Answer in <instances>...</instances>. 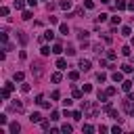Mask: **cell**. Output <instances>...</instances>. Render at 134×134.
<instances>
[{"instance_id": "obj_11", "label": "cell", "mask_w": 134, "mask_h": 134, "mask_svg": "<svg viewBox=\"0 0 134 134\" xmlns=\"http://www.w3.org/2000/svg\"><path fill=\"white\" fill-rule=\"evenodd\" d=\"M50 80H52V82H54V84H59V82H61V80H63V75H61V69H59V71H54V73H52V75H50Z\"/></svg>"}, {"instance_id": "obj_26", "label": "cell", "mask_w": 134, "mask_h": 134, "mask_svg": "<svg viewBox=\"0 0 134 134\" xmlns=\"http://www.w3.org/2000/svg\"><path fill=\"white\" fill-rule=\"evenodd\" d=\"M82 132L90 134V132H94V126H90V124H84V126H82Z\"/></svg>"}, {"instance_id": "obj_41", "label": "cell", "mask_w": 134, "mask_h": 134, "mask_svg": "<svg viewBox=\"0 0 134 134\" xmlns=\"http://www.w3.org/2000/svg\"><path fill=\"white\" fill-rule=\"evenodd\" d=\"M111 23H113V25H119V23H121V17H111Z\"/></svg>"}, {"instance_id": "obj_58", "label": "cell", "mask_w": 134, "mask_h": 134, "mask_svg": "<svg viewBox=\"0 0 134 134\" xmlns=\"http://www.w3.org/2000/svg\"><path fill=\"white\" fill-rule=\"evenodd\" d=\"M100 2H103V4H109V2H111V0H100Z\"/></svg>"}, {"instance_id": "obj_57", "label": "cell", "mask_w": 134, "mask_h": 134, "mask_svg": "<svg viewBox=\"0 0 134 134\" xmlns=\"http://www.w3.org/2000/svg\"><path fill=\"white\" fill-rule=\"evenodd\" d=\"M128 113H130V117H134V105H132V109H130Z\"/></svg>"}, {"instance_id": "obj_18", "label": "cell", "mask_w": 134, "mask_h": 134, "mask_svg": "<svg viewBox=\"0 0 134 134\" xmlns=\"http://www.w3.org/2000/svg\"><path fill=\"white\" fill-rule=\"evenodd\" d=\"M17 34H19V42H21V44H27V40H29L27 34H25V31H17Z\"/></svg>"}, {"instance_id": "obj_10", "label": "cell", "mask_w": 134, "mask_h": 134, "mask_svg": "<svg viewBox=\"0 0 134 134\" xmlns=\"http://www.w3.org/2000/svg\"><path fill=\"white\" fill-rule=\"evenodd\" d=\"M44 40H46V42H52V40H54V31H52V29H46V31H44Z\"/></svg>"}, {"instance_id": "obj_30", "label": "cell", "mask_w": 134, "mask_h": 134, "mask_svg": "<svg viewBox=\"0 0 134 134\" xmlns=\"http://www.w3.org/2000/svg\"><path fill=\"white\" fill-rule=\"evenodd\" d=\"M82 115H84V111H73V115H71V119H75V121H80V119H82Z\"/></svg>"}, {"instance_id": "obj_59", "label": "cell", "mask_w": 134, "mask_h": 134, "mask_svg": "<svg viewBox=\"0 0 134 134\" xmlns=\"http://www.w3.org/2000/svg\"><path fill=\"white\" fill-rule=\"evenodd\" d=\"M130 44H132V46H134V38H132V40H130Z\"/></svg>"}, {"instance_id": "obj_2", "label": "cell", "mask_w": 134, "mask_h": 134, "mask_svg": "<svg viewBox=\"0 0 134 134\" xmlns=\"http://www.w3.org/2000/svg\"><path fill=\"white\" fill-rule=\"evenodd\" d=\"M77 67H80V71H90V67H92V63H90L88 59H80V63H77Z\"/></svg>"}, {"instance_id": "obj_1", "label": "cell", "mask_w": 134, "mask_h": 134, "mask_svg": "<svg viewBox=\"0 0 134 134\" xmlns=\"http://www.w3.org/2000/svg\"><path fill=\"white\" fill-rule=\"evenodd\" d=\"M42 67H44L42 63H34V65H31V73H34V77H40V75L44 73V69H42Z\"/></svg>"}, {"instance_id": "obj_44", "label": "cell", "mask_w": 134, "mask_h": 134, "mask_svg": "<svg viewBox=\"0 0 134 134\" xmlns=\"http://www.w3.org/2000/svg\"><path fill=\"white\" fill-rule=\"evenodd\" d=\"M92 50H94V52H100V50H103V44H94Z\"/></svg>"}, {"instance_id": "obj_6", "label": "cell", "mask_w": 134, "mask_h": 134, "mask_svg": "<svg viewBox=\"0 0 134 134\" xmlns=\"http://www.w3.org/2000/svg\"><path fill=\"white\" fill-rule=\"evenodd\" d=\"M132 84H134L132 80H124V82H121V90H124V92H130V90H132Z\"/></svg>"}, {"instance_id": "obj_9", "label": "cell", "mask_w": 134, "mask_h": 134, "mask_svg": "<svg viewBox=\"0 0 134 134\" xmlns=\"http://www.w3.org/2000/svg\"><path fill=\"white\" fill-rule=\"evenodd\" d=\"M124 8H128V2L126 0H117L115 2V10H124Z\"/></svg>"}, {"instance_id": "obj_50", "label": "cell", "mask_w": 134, "mask_h": 134, "mask_svg": "<svg viewBox=\"0 0 134 134\" xmlns=\"http://www.w3.org/2000/svg\"><path fill=\"white\" fill-rule=\"evenodd\" d=\"M128 10H132V13H134V0H128Z\"/></svg>"}, {"instance_id": "obj_20", "label": "cell", "mask_w": 134, "mask_h": 134, "mask_svg": "<svg viewBox=\"0 0 134 134\" xmlns=\"http://www.w3.org/2000/svg\"><path fill=\"white\" fill-rule=\"evenodd\" d=\"M23 77H25V73H23V71H15V75H13V80H15V82H23Z\"/></svg>"}, {"instance_id": "obj_40", "label": "cell", "mask_w": 134, "mask_h": 134, "mask_svg": "<svg viewBox=\"0 0 134 134\" xmlns=\"http://www.w3.org/2000/svg\"><path fill=\"white\" fill-rule=\"evenodd\" d=\"M0 15H2V17H8V6H2V8H0Z\"/></svg>"}, {"instance_id": "obj_27", "label": "cell", "mask_w": 134, "mask_h": 134, "mask_svg": "<svg viewBox=\"0 0 134 134\" xmlns=\"http://www.w3.org/2000/svg\"><path fill=\"white\" fill-rule=\"evenodd\" d=\"M121 71H124V73H132V71H134V67H132V65H128V63H124V65H121Z\"/></svg>"}, {"instance_id": "obj_37", "label": "cell", "mask_w": 134, "mask_h": 134, "mask_svg": "<svg viewBox=\"0 0 134 134\" xmlns=\"http://www.w3.org/2000/svg\"><path fill=\"white\" fill-rule=\"evenodd\" d=\"M105 92H107L109 96H115V92H117V90H115V86H109V88H107Z\"/></svg>"}, {"instance_id": "obj_4", "label": "cell", "mask_w": 134, "mask_h": 134, "mask_svg": "<svg viewBox=\"0 0 134 134\" xmlns=\"http://www.w3.org/2000/svg\"><path fill=\"white\" fill-rule=\"evenodd\" d=\"M8 132H10V134H19V132H21V124H19V121H13V124L8 126Z\"/></svg>"}, {"instance_id": "obj_38", "label": "cell", "mask_w": 134, "mask_h": 134, "mask_svg": "<svg viewBox=\"0 0 134 134\" xmlns=\"http://www.w3.org/2000/svg\"><path fill=\"white\" fill-rule=\"evenodd\" d=\"M50 98H52V100H59V98H61V92H59V90H52Z\"/></svg>"}, {"instance_id": "obj_56", "label": "cell", "mask_w": 134, "mask_h": 134, "mask_svg": "<svg viewBox=\"0 0 134 134\" xmlns=\"http://www.w3.org/2000/svg\"><path fill=\"white\" fill-rule=\"evenodd\" d=\"M25 2H27L29 6H36V4H38V0H25Z\"/></svg>"}, {"instance_id": "obj_22", "label": "cell", "mask_w": 134, "mask_h": 134, "mask_svg": "<svg viewBox=\"0 0 134 134\" xmlns=\"http://www.w3.org/2000/svg\"><path fill=\"white\" fill-rule=\"evenodd\" d=\"M61 132H65V134H71V132H73L71 124H63V126H61Z\"/></svg>"}, {"instance_id": "obj_51", "label": "cell", "mask_w": 134, "mask_h": 134, "mask_svg": "<svg viewBox=\"0 0 134 134\" xmlns=\"http://www.w3.org/2000/svg\"><path fill=\"white\" fill-rule=\"evenodd\" d=\"M67 54H75V48L73 46H67Z\"/></svg>"}, {"instance_id": "obj_36", "label": "cell", "mask_w": 134, "mask_h": 134, "mask_svg": "<svg viewBox=\"0 0 134 134\" xmlns=\"http://www.w3.org/2000/svg\"><path fill=\"white\" fill-rule=\"evenodd\" d=\"M73 15H75V17H82V15H84V6H77V8L73 10Z\"/></svg>"}, {"instance_id": "obj_31", "label": "cell", "mask_w": 134, "mask_h": 134, "mask_svg": "<svg viewBox=\"0 0 134 134\" xmlns=\"http://www.w3.org/2000/svg\"><path fill=\"white\" fill-rule=\"evenodd\" d=\"M40 128H42L44 132H46V130H50V121H46V119H42V121H40Z\"/></svg>"}, {"instance_id": "obj_7", "label": "cell", "mask_w": 134, "mask_h": 134, "mask_svg": "<svg viewBox=\"0 0 134 134\" xmlns=\"http://www.w3.org/2000/svg\"><path fill=\"white\" fill-rule=\"evenodd\" d=\"M29 121H31V124H40V121H42V113H38V111L31 113V115H29Z\"/></svg>"}, {"instance_id": "obj_8", "label": "cell", "mask_w": 134, "mask_h": 134, "mask_svg": "<svg viewBox=\"0 0 134 134\" xmlns=\"http://www.w3.org/2000/svg\"><path fill=\"white\" fill-rule=\"evenodd\" d=\"M96 98H98L100 103H107V98H109V94H107L105 90H98V92H96Z\"/></svg>"}, {"instance_id": "obj_52", "label": "cell", "mask_w": 134, "mask_h": 134, "mask_svg": "<svg viewBox=\"0 0 134 134\" xmlns=\"http://www.w3.org/2000/svg\"><path fill=\"white\" fill-rule=\"evenodd\" d=\"M71 103H73L71 98H65V100H63V105H65V107H71Z\"/></svg>"}, {"instance_id": "obj_43", "label": "cell", "mask_w": 134, "mask_h": 134, "mask_svg": "<svg viewBox=\"0 0 134 134\" xmlns=\"http://www.w3.org/2000/svg\"><path fill=\"white\" fill-rule=\"evenodd\" d=\"M29 90H31L29 84H21V92H29Z\"/></svg>"}, {"instance_id": "obj_14", "label": "cell", "mask_w": 134, "mask_h": 134, "mask_svg": "<svg viewBox=\"0 0 134 134\" xmlns=\"http://www.w3.org/2000/svg\"><path fill=\"white\" fill-rule=\"evenodd\" d=\"M67 77H69L71 82H77V80H80V71H69V73H67Z\"/></svg>"}, {"instance_id": "obj_25", "label": "cell", "mask_w": 134, "mask_h": 134, "mask_svg": "<svg viewBox=\"0 0 134 134\" xmlns=\"http://www.w3.org/2000/svg\"><path fill=\"white\" fill-rule=\"evenodd\" d=\"M61 119V113L59 111H50V121H59Z\"/></svg>"}, {"instance_id": "obj_35", "label": "cell", "mask_w": 134, "mask_h": 134, "mask_svg": "<svg viewBox=\"0 0 134 134\" xmlns=\"http://www.w3.org/2000/svg\"><path fill=\"white\" fill-rule=\"evenodd\" d=\"M84 8H88V10L94 8V2H92V0H84Z\"/></svg>"}, {"instance_id": "obj_39", "label": "cell", "mask_w": 134, "mask_h": 134, "mask_svg": "<svg viewBox=\"0 0 134 134\" xmlns=\"http://www.w3.org/2000/svg\"><path fill=\"white\" fill-rule=\"evenodd\" d=\"M130 52H132V48H130V46H124V48H121V54H126V57H130Z\"/></svg>"}, {"instance_id": "obj_55", "label": "cell", "mask_w": 134, "mask_h": 134, "mask_svg": "<svg viewBox=\"0 0 134 134\" xmlns=\"http://www.w3.org/2000/svg\"><path fill=\"white\" fill-rule=\"evenodd\" d=\"M128 100H132V103H134V92H132V90L128 92Z\"/></svg>"}, {"instance_id": "obj_49", "label": "cell", "mask_w": 134, "mask_h": 134, "mask_svg": "<svg viewBox=\"0 0 134 134\" xmlns=\"http://www.w3.org/2000/svg\"><path fill=\"white\" fill-rule=\"evenodd\" d=\"M111 132H113V134H119V132H121V128H119V126H113V128H111Z\"/></svg>"}, {"instance_id": "obj_45", "label": "cell", "mask_w": 134, "mask_h": 134, "mask_svg": "<svg viewBox=\"0 0 134 134\" xmlns=\"http://www.w3.org/2000/svg\"><path fill=\"white\" fill-rule=\"evenodd\" d=\"M36 103L42 105V103H44V94H38V96H36Z\"/></svg>"}, {"instance_id": "obj_47", "label": "cell", "mask_w": 134, "mask_h": 134, "mask_svg": "<svg viewBox=\"0 0 134 134\" xmlns=\"http://www.w3.org/2000/svg\"><path fill=\"white\" fill-rule=\"evenodd\" d=\"M82 90H84V92H86V94H88V92H90V90H92V86H90V84H84V88H82Z\"/></svg>"}, {"instance_id": "obj_53", "label": "cell", "mask_w": 134, "mask_h": 134, "mask_svg": "<svg viewBox=\"0 0 134 134\" xmlns=\"http://www.w3.org/2000/svg\"><path fill=\"white\" fill-rule=\"evenodd\" d=\"M40 107H42V109H50V103H48V100H44V103H42Z\"/></svg>"}, {"instance_id": "obj_23", "label": "cell", "mask_w": 134, "mask_h": 134, "mask_svg": "<svg viewBox=\"0 0 134 134\" xmlns=\"http://www.w3.org/2000/svg\"><path fill=\"white\" fill-rule=\"evenodd\" d=\"M59 31L67 36V34H69V25H67V23H61V25H59Z\"/></svg>"}, {"instance_id": "obj_60", "label": "cell", "mask_w": 134, "mask_h": 134, "mask_svg": "<svg viewBox=\"0 0 134 134\" xmlns=\"http://www.w3.org/2000/svg\"><path fill=\"white\" fill-rule=\"evenodd\" d=\"M132 82H134V80H132Z\"/></svg>"}, {"instance_id": "obj_16", "label": "cell", "mask_w": 134, "mask_h": 134, "mask_svg": "<svg viewBox=\"0 0 134 134\" xmlns=\"http://www.w3.org/2000/svg\"><path fill=\"white\" fill-rule=\"evenodd\" d=\"M13 6H15L17 10H25V2H23V0H15V2H13Z\"/></svg>"}, {"instance_id": "obj_34", "label": "cell", "mask_w": 134, "mask_h": 134, "mask_svg": "<svg viewBox=\"0 0 134 134\" xmlns=\"http://www.w3.org/2000/svg\"><path fill=\"white\" fill-rule=\"evenodd\" d=\"M0 96H2V100H8V96H10V90H6V88H4V90L0 92Z\"/></svg>"}, {"instance_id": "obj_46", "label": "cell", "mask_w": 134, "mask_h": 134, "mask_svg": "<svg viewBox=\"0 0 134 134\" xmlns=\"http://www.w3.org/2000/svg\"><path fill=\"white\" fill-rule=\"evenodd\" d=\"M4 88H6V90H10V92H13V90H15V84H10V82H6V86H4Z\"/></svg>"}, {"instance_id": "obj_19", "label": "cell", "mask_w": 134, "mask_h": 134, "mask_svg": "<svg viewBox=\"0 0 134 134\" xmlns=\"http://www.w3.org/2000/svg\"><path fill=\"white\" fill-rule=\"evenodd\" d=\"M40 52H42V57H48V54H50V52H52V48H50V46H46V44H44V46H42V48H40Z\"/></svg>"}, {"instance_id": "obj_48", "label": "cell", "mask_w": 134, "mask_h": 134, "mask_svg": "<svg viewBox=\"0 0 134 134\" xmlns=\"http://www.w3.org/2000/svg\"><path fill=\"white\" fill-rule=\"evenodd\" d=\"M71 115H73V113H71V111L65 107V111H63V117H71Z\"/></svg>"}, {"instance_id": "obj_5", "label": "cell", "mask_w": 134, "mask_h": 134, "mask_svg": "<svg viewBox=\"0 0 134 134\" xmlns=\"http://www.w3.org/2000/svg\"><path fill=\"white\" fill-rule=\"evenodd\" d=\"M111 80H113L115 84H121V82H124V71H115V73L111 75Z\"/></svg>"}, {"instance_id": "obj_17", "label": "cell", "mask_w": 134, "mask_h": 134, "mask_svg": "<svg viewBox=\"0 0 134 134\" xmlns=\"http://www.w3.org/2000/svg\"><path fill=\"white\" fill-rule=\"evenodd\" d=\"M31 17H34V13H31V10H23V13H21V19H23V21H29Z\"/></svg>"}, {"instance_id": "obj_24", "label": "cell", "mask_w": 134, "mask_h": 134, "mask_svg": "<svg viewBox=\"0 0 134 134\" xmlns=\"http://www.w3.org/2000/svg\"><path fill=\"white\" fill-rule=\"evenodd\" d=\"M52 52H54V54H61V52H63V46H61L59 42H57V44H52Z\"/></svg>"}, {"instance_id": "obj_42", "label": "cell", "mask_w": 134, "mask_h": 134, "mask_svg": "<svg viewBox=\"0 0 134 134\" xmlns=\"http://www.w3.org/2000/svg\"><path fill=\"white\" fill-rule=\"evenodd\" d=\"M115 57H117V54H115L113 50H109V52H107V59H109V61H115Z\"/></svg>"}, {"instance_id": "obj_33", "label": "cell", "mask_w": 134, "mask_h": 134, "mask_svg": "<svg viewBox=\"0 0 134 134\" xmlns=\"http://www.w3.org/2000/svg\"><path fill=\"white\" fill-rule=\"evenodd\" d=\"M0 42H2V44L8 42V34H6V29H2V34H0Z\"/></svg>"}, {"instance_id": "obj_12", "label": "cell", "mask_w": 134, "mask_h": 134, "mask_svg": "<svg viewBox=\"0 0 134 134\" xmlns=\"http://www.w3.org/2000/svg\"><path fill=\"white\" fill-rule=\"evenodd\" d=\"M59 6H61L63 10H69V8H71V0H61V2H59Z\"/></svg>"}, {"instance_id": "obj_13", "label": "cell", "mask_w": 134, "mask_h": 134, "mask_svg": "<svg viewBox=\"0 0 134 134\" xmlns=\"http://www.w3.org/2000/svg\"><path fill=\"white\" fill-rule=\"evenodd\" d=\"M88 36H90V31H86V29H80V31H77V38H80L82 42H84V40H88Z\"/></svg>"}, {"instance_id": "obj_32", "label": "cell", "mask_w": 134, "mask_h": 134, "mask_svg": "<svg viewBox=\"0 0 134 134\" xmlns=\"http://www.w3.org/2000/svg\"><path fill=\"white\" fill-rule=\"evenodd\" d=\"M121 36L130 38V36H132V29H130V27H121Z\"/></svg>"}, {"instance_id": "obj_29", "label": "cell", "mask_w": 134, "mask_h": 134, "mask_svg": "<svg viewBox=\"0 0 134 134\" xmlns=\"http://www.w3.org/2000/svg\"><path fill=\"white\" fill-rule=\"evenodd\" d=\"M96 80H98L100 84H103V82H107V73H103V71H98V73H96Z\"/></svg>"}, {"instance_id": "obj_21", "label": "cell", "mask_w": 134, "mask_h": 134, "mask_svg": "<svg viewBox=\"0 0 134 134\" xmlns=\"http://www.w3.org/2000/svg\"><path fill=\"white\" fill-rule=\"evenodd\" d=\"M84 94H86V92H84V90H77V88H73V92H71V96H73V98H82Z\"/></svg>"}, {"instance_id": "obj_54", "label": "cell", "mask_w": 134, "mask_h": 134, "mask_svg": "<svg viewBox=\"0 0 134 134\" xmlns=\"http://www.w3.org/2000/svg\"><path fill=\"white\" fill-rule=\"evenodd\" d=\"M111 128H107V126H98V132H109Z\"/></svg>"}, {"instance_id": "obj_28", "label": "cell", "mask_w": 134, "mask_h": 134, "mask_svg": "<svg viewBox=\"0 0 134 134\" xmlns=\"http://www.w3.org/2000/svg\"><path fill=\"white\" fill-rule=\"evenodd\" d=\"M107 17H109L107 13H100V15L96 17V23H105V21H107Z\"/></svg>"}, {"instance_id": "obj_15", "label": "cell", "mask_w": 134, "mask_h": 134, "mask_svg": "<svg viewBox=\"0 0 134 134\" xmlns=\"http://www.w3.org/2000/svg\"><path fill=\"white\" fill-rule=\"evenodd\" d=\"M10 109H13V111H17V113H21V111H23V103H19V100H17V103H13V105H10Z\"/></svg>"}, {"instance_id": "obj_3", "label": "cell", "mask_w": 134, "mask_h": 134, "mask_svg": "<svg viewBox=\"0 0 134 134\" xmlns=\"http://www.w3.org/2000/svg\"><path fill=\"white\" fill-rule=\"evenodd\" d=\"M69 65H67V59H63V57H59L57 59V69H61V71H65Z\"/></svg>"}]
</instances>
